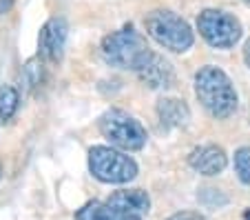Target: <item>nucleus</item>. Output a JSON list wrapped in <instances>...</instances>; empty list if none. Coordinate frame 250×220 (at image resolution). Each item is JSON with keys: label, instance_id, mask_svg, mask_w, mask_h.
Returning a JSON list of instances; mask_svg holds the SVG:
<instances>
[{"label": "nucleus", "instance_id": "nucleus-1", "mask_svg": "<svg viewBox=\"0 0 250 220\" xmlns=\"http://www.w3.org/2000/svg\"><path fill=\"white\" fill-rule=\"evenodd\" d=\"M195 96L202 107L215 118H228L237 109V91L232 80L219 67L206 65L195 73Z\"/></svg>", "mask_w": 250, "mask_h": 220}, {"label": "nucleus", "instance_id": "nucleus-18", "mask_svg": "<svg viewBox=\"0 0 250 220\" xmlns=\"http://www.w3.org/2000/svg\"><path fill=\"white\" fill-rule=\"evenodd\" d=\"M9 7H11V0H0V14L9 11Z\"/></svg>", "mask_w": 250, "mask_h": 220}, {"label": "nucleus", "instance_id": "nucleus-10", "mask_svg": "<svg viewBox=\"0 0 250 220\" xmlns=\"http://www.w3.org/2000/svg\"><path fill=\"white\" fill-rule=\"evenodd\" d=\"M140 80L144 85H148L151 89H164V87H170L175 80L173 76V67H170V62L164 60L162 56L153 53L151 58L146 60V65L137 72Z\"/></svg>", "mask_w": 250, "mask_h": 220}, {"label": "nucleus", "instance_id": "nucleus-14", "mask_svg": "<svg viewBox=\"0 0 250 220\" xmlns=\"http://www.w3.org/2000/svg\"><path fill=\"white\" fill-rule=\"evenodd\" d=\"M235 171L241 182L250 185V147H241L235 151Z\"/></svg>", "mask_w": 250, "mask_h": 220}, {"label": "nucleus", "instance_id": "nucleus-12", "mask_svg": "<svg viewBox=\"0 0 250 220\" xmlns=\"http://www.w3.org/2000/svg\"><path fill=\"white\" fill-rule=\"evenodd\" d=\"M76 220H142L137 216H128L122 211L109 207L106 202H86L84 207H80L76 214Z\"/></svg>", "mask_w": 250, "mask_h": 220}, {"label": "nucleus", "instance_id": "nucleus-9", "mask_svg": "<svg viewBox=\"0 0 250 220\" xmlns=\"http://www.w3.org/2000/svg\"><path fill=\"white\" fill-rule=\"evenodd\" d=\"M106 205L122 211V214L142 218V214H146L151 209V198L142 189H118L106 198Z\"/></svg>", "mask_w": 250, "mask_h": 220}, {"label": "nucleus", "instance_id": "nucleus-13", "mask_svg": "<svg viewBox=\"0 0 250 220\" xmlns=\"http://www.w3.org/2000/svg\"><path fill=\"white\" fill-rule=\"evenodd\" d=\"M18 91L14 89L11 85H2L0 87V118L2 120H9L11 116L16 114V109H18Z\"/></svg>", "mask_w": 250, "mask_h": 220}, {"label": "nucleus", "instance_id": "nucleus-6", "mask_svg": "<svg viewBox=\"0 0 250 220\" xmlns=\"http://www.w3.org/2000/svg\"><path fill=\"white\" fill-rule=\"evenodd\" d=\"M197 31L210 47L230 49L241 38V23L222 9H204L197 16Z\"/></svg>", "mask_w": 250, "mask_h": 220}, {"label": "nucleus", "instance_id": "nucleus-4", "mask_svg": "<svg viewBox=\"0 0 250 220\" xmlns=\"http://www.w3.org/2000/svg\"><path fill=\"white\" fill-rule=\"evenodd\" d=\"M98 127L100 134L113 147L124 151H140L146 145V129L122 109H109L106 114H102Z\"/></svg>", "mask_w": 250, "mask_h": 220}, {"label": "nucleus", "instance_id": "nucleus-11", "mask_svg": "<svg viewBox=\"0 0 250 220\" xmlns=\"http://www.w3.org/2000/svg\"><path fill=\"white\" fill-rule=\"evenodd\" d=\"M157 116L166 127H184L190 118V111L180 98H162L157 102Z\"/></svg>", "mask_w": 250, "mask_h": 220}, {"label": "nucleus", "instance_id": "nucleus-8", "mask_svg": "<svg viewBox=\"0 0 250 220\" xmlns=\"http://www.w3.org/2000/svg\"><path fill=\"white\" fill-rule=\"evenodd\" d=\"M188 163L202 176H217V173H222L226 169L228 158L226 151L222 147H217V145H202V147L190 151Z\"/></svg>", "mask_w": 250, "mask_h": 220}, {"label": "nucleus", "instance_id": "nucleus-3", "mask_svg": "<svg viewBox=\"0 0 250 220\" xmlns=\"http://www.w3.org/2000/svg\"><path fill=\"white\" fill-rule=\"evenodd\" d=\"M144 24H146V34L168 51H188L195 43L193 29L188 27V23L170 9H155L146 14Z\"/></svg>", "mask_w": 250, "mask_h": 220}, {"label": "nucleus", "instance_id": "nucleus-5", "mask_svg": "<svg viewBox=\"0 0 250 220\" xmlns=\"http://www.w3.org/2000/svg\"><path fill=\"white\" fill-rule=\"evenodd\" d=\"M89 169L100 182L109 185H124L137 176V165L131 156L102 145L89 151Z\"/></svg>", "mask_w": 250, "mask_h": 220}, {"label": "nucleus", "instance_id": "nucleus-19", "mask_svg": "<svg viewBox=\"0 0 250 220\" xmlns=\"http://www.w3.org/2000/svg\"><path fill=\"white\" fill-rule=\"evenodd\" d=\"M244 2H246V5H248V7H250V0H244Z\"/></svg>", "mask_w": 250, "mask_h": 220}, {"label": "nucleus", "instance_id": "nucleus-16", "mask_svg": "<svg viewBox=\"0 0 250 220\" xmlns=\"http://www.w3.org/2000/svg\"><path fill=\"white\" fill-rule=\"evenodd\" d=\"M166 220H208V218H204L202 214H195V211H180V214H173Z\"/></svg>", "mask_w": 250, "mask_h": 220}, {"label": "nucleus", "instance_id": "nucleus-17", "mask_svg": "<svg viewBox=\"0 0 250 220\" xmlns=\"http://www.w3.org/2000/svg\"><path fill=\"white\" fill-rule=\"evenodd\" d=\"M244 60L250 67V40H246V45H244Z\"/></svg>", "mask_w": 250, "mask_h": 220}, {"label": "nucleus", "instance_id": "nucleus-7", "mask_svg": "<svg viewBox=\"0 0 250 220\" xmlns=\"http://www.w3.org/2000/svg\"><path fill=\"white\" fill-rule=\"evenodd\" d=\"M66 34H69V27H66L64 18H49L40 29V38H38L40 56L51 62L60 60L62 53H64Z\"/></svg>", "mask_w": 250, "mask_h": 220}, {"label": "nucleus", "instance_id": "nucleus-15", "mask_svg": "<svg viewBox=\"0 0 250 220\" xmlns=\"http://www.w3.org/2000/svg\"><path fill=\"white\" fill-rule=\"evenodd\" d=\"M40 78H42V65L33 58L22 67V82L27 85V89H33L36 85H40Z\"/></svg>", "mask_w": 250, "mask_h": 220}, {"label": "nucleus", "instance_id": "nucleus-2", "mask_svg": "<svg viewBox=\"0 0 250 220\" xmlns=\"http://www.w3.org/2000/svg\"><path fill=\"white\" fill-rule=\"evenodd\" d=\"M102 56L113 67L140 72L146 65L148 58L153 56V51L148 49L146 40L142 38L135 29H120V31L104 36Z\"/></svg>", "mask_w": 250, "mask_h": 220}]
</instances>
